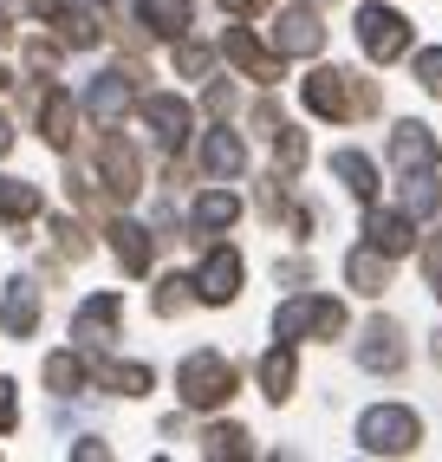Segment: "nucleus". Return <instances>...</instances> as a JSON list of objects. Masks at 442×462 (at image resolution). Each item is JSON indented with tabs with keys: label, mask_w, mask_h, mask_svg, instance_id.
Instances as JSON below:
<instances>
[{
	"label": "nucleus",
	"mask_w": 442,
	"mask_h": 462,
	"mask_svg": "<svg viewBox=\"0 0 442 462\" xmlns=\"http://www.w3.org/2000/svg\"><path fill=\"white\" fill-rule=\"evenodd\" d=\"M46 208V196H40V182H26V176H0V222H14V228H26L33 215Z\"/></svg>",
	"instance_id": "4be33fe9"
},
{
	"label": "nucleus",
	"mask_w": 442,
	"mask_h": 462,
	"mask_svg": "<svg viewBox=\"0 0 442 462\" xmlns=\"http://www.w3.org/2000/svg\"><path fill=\"white\" fill-rule=\"evenodd\" d=\"M98 182H105L111 202H137V189H143V163H137V150L124 143L117 131L98 137Z\"/></svg>",
	"instance_id": "423d86ee"
},
{
	"label": "nucleus",
	"mask_w": 442,
	"mask_h": 462,
	"mask_svg": "<svg viewBox=\"0 0 442 462\" xmlns=\"http://www.w3.org/2000/svg\"><path fill=\"white\" fill-rule=\"evenodd\" d=\"M91 378H98L105 391H117V397H143L156 384L150 365H117V358H91Z\"/></svg>",
	"instance_id": "393cba45"
},
{
	"label": "nucleus",
	"mask_w": 442,
	"mask_h": 462,
	"mask_svg": "<svg viewBox=\"0 0 442 462\" xmlns=\"http://www.w3.org/2000/svg\"><path fill=\"white\" fill-rule=\"evenodd\" d=\"M7 150H14V125L0 117V157H7Z\"/></svg>",
	"instance_id": "37998d69"
},
{
	"label": "nucleus",
	"mask_w": 442,
	"mask_h": 462,
	"mask_svg": "<svg viewBox=\"0 0 442 462\" xmlns=\"http://www.w3.org/2000/svg\"><path fill=\"white\" fill-rule=\"evenodd\" d=\"M202 170H208L215 182L241 176V170H247V143H241L235 131H208V137H202Z\"/></svg>",
	"instance_id": "412c9836"
},
{
	"label": "nucleus",
	"mask_w": 442,
	"mask_h": 462,
	"mask_svg": "<svg viewBox=\"0 0 442 462\" xmlns=\"http://www.w3.org/2000/svg\"><path fill=\"white\" fill-rule=\"evenodd\" d=\"M40 137H46L52 150H72V137H78V105H72L59 85L40 91Z\"/></svg>",
	"instance_id": "f3484780"
},
{
	"label": "nucleus",
	"mask_w": 442,
	"mask_h": 462,
	"mask_svg": "<svg viewBox=\"0 0 442 462\" xmlns=\"http://www.w3.org/2000/svg\"><path fill=\"white\" fill-rule=\"evenodd\" d=\"M26 72H33V79H52V72H59V46H52V40H26Z\"/></svg>",
	"instance_id": "c9c22d12"
},
{
	"label": "nucleus",
	"mask_w": 442,
	"mask_h": 462,
	"mask_svg": "<svg viewBox=\"0 0 442 462\" xmlns=\"http://www.w3.org/2000/svg\"><path fill=\"white\" fill-rule=\"evenodd\" d=\"M358 365H364V372H397V365H403V332L391 319H371L364 338H358Z\"/></svg>",
	"instance_id": "a211bd4d"
},
{
	"label": "nucleus",
	"mask_w": 442,
	"mask_h": 462,
	"mask_svg": "<svg viewBox=\"0 0 442 462\" xmlns=\"http://www.w3.org/2000/svg\"><path fill=\"white\" fill-rule=\"evenodd\" d=\"M345 332V306L338 300H319V293H293L273 306V338H338Z\"/></svg>",
	"instance_id": "7ed1b4c3"
},
{
	"label": "nucleus",
	"mask_w": 442,
	"mask_h": 462,
	"mask_svg": "<svg viewBox=\"0 0 442 462\" xmlns=\"http://www.w3.org/2000/svg\"><path fill=\"white\" fill-rule=\"evenodd\" d=\"M299 98H306L312 117L345 125V117H371L377 111V79H358V72H345V66H319V72L299 85Z\"/></svg>",
	"instance_id": "f257e3e1"
},
{
	"label": "nucleus",
	"mask_w": 442,
	"mask_h": 462,
	"mask_svg": "<svg viewBox=\"0 0 442 462\" xmlns=\"http://www.w3.org/2000/svg\"><path fill=\"white\" fill-rule=\"evenodd\" d=\"M7 85H14V72H7V66H0V91H7Z\"/></svg>",
	"instance_id": "a18cd8bd"
},
{
	"label": "nucleus",
	"mask_w": 442,
	"mask_h": 462,
	"mask_svg": "<svg viewBox=\"0 0 442 462\" xmlns=\"http://www.w3.org/2000/svg\"><path fill=\"white\" fill-rule=\"evenodd\" d=\"M417 85L429 91V98L442 105V46H429V52H417Z\"/></svg>",
	"instance_id": "f704fd0d"
},
{
	"label": "nucleus",
	"mask_w": 442,
	"mask_h": 462,
	"mask_svg": "<svg viewBox=\"0 0 442 462\" xmlns=\"http://www.w3.org/2000/svg\"><path fill=\"white\" fill-rule=\"evenodd\" d=\"M364 241L403 261L410 248H417V215H410V208H371L364 215Z\"/></svg>",
	"instance_id": "ddd939ff"
},
{
	"label": "nucleus",
	"mask_w": 442,
	"mask_h": 462,
	"mask_svg": "<svg viewBox=\"0 0 442 462\" xmlns=\"http://www.w3.org/2000/svg\"><path fill=\"white\" fill-rule=\"evenodd\" d=\"M176 397L189 411H221L235 397V365L221 358V352H189L176 365Z\"/></svg>",
	"instance_id": "f03ea898"
},
{
	"label": "nucleus",
	"mask_w": 442,
	"mask_h": 462,
	"mask_svg": "<svg viewBox=\"0 0 442 462\" xmlns=\"http://www.w3.org/2000/svg\"><path fill=\"white\" fill-rule=\"evenodd\" d=\"M273 46L287 52V59H312L326 46V26H319V7H312V0H299V7H287L273 20Z\"/></svg>",
	"instance_id": "f8f14e48"
},
{
	"label": "nucleus",
	"mask_w": 442,
	"mask_h": 462,
	"mask_svg": "<svg viewBox=\"0 0 442 462\" xmlns=\"http://www.w3.org/2000/svg\"><path fill=\"white\" fill-rule=\"evenodd\" d=\"M358 443H364V456H410L423 443V423H417V411H403V404H371L358 417Z\"/></svg>",
	"instance_id": "20e7f679"
},
{
	"label": "nucleus",
	"mask_w": 442,
	"mask_h": 462,
	"mask_svg": "<svg viewBox=\"0 0 442 462\" xmlns=\"http://www.w3.org/2000/svg\"><path fill=\"white\" fill-rule=\"evenodd\" d=\"M46 228H52V248H59V261H85V254H91V241H85V228L72 222V215H52Z\"/></svg>",
	"instance_id": "c756f323"
},
{
	"label": "nucleus",
	"mask_w": 442,
	"mask_h": 462,
	"mask_svg": "<svg viewBox=\"0 0 442 462\" xmlns=\"http://www.w3.org/2000/svg\"><path fill=\"white\" fill-rule=\"evenodd\" d=\"M241 254L235 248H208L202 254V267H196V300L202 306H228V300H241Z\"/></svg>",
	"instance_id": "1a4fd4ad"
},
{
	"label": "nucleus",
	"mask_w": 442,
	"mask_h": 462,
	"mask_svg": "<svg viewBox=\"0 0 442 462\" xmlns=\"http://www.w3.org/2000/svg\"><path fill=\"white\" fill-rule=\"evenodd\" d=\"M221 52H228V66L241 72V79H254V85H280V46H261L254 33H247V26H228V33H221Z\"/></svg>",
	"instance_id": "6e6552de"
},
{
	"label": "nucleus",
	"mask_w": 442,
	"mask_h": 462,
	"mask_svg": "<svg viewBox=\"0 0 442 462\" xmlns=\"http://www.w3.org/2000/svg\"><path fill=\"white\" fill-rule=\"evenodd\" d=\"M72 456H85V462H105V456H111V449H105V443H98V437H85V443H78V449H72Z\"/></svg>",
	"instance_id": "a19ab883"
},
{
	"label": "nucleus",
	"mask_w": 442,
	"mask_h": 462,
	"mask_svg": "<svg viewBox=\"0 0 442 462\" xmlns=\"http://www.w3.org/2000/svg\"><path fill=\"white\" fill-rule=\"evenodd\" d=\"M293 378H299V365H293V352H287V338H280V346L261 358V391L273 397V404H287V397H293Z\"/></svg>",
	"instance_id": "bb28decb"
},
{
	"label": "nucleus",
	"mask_w": 442,
	"mask_h": 462,
	"mask_svg": "<svg viewBox=\"0 0 442 462\" xmlns=\"http://www.w3.org/2000/svg\"><path fill=\"white\" fill-rule=\"evenodd\" d=\"M137 111H143V125H150V137L163 143L170 157H176V150L189 143V131H196V111H189V105L176 98V91H150V98H137Z\"/></svg>",
	"instance_id": "0eeeda50"
},
{
	"label": "nucleus",
	"mask_w": 442,
	"mask_h": 462,
	"mask_svg": "<svg viewBox=\"0 0 442 462\" xmlns=\"http://www.w3.org/2000/svg\"><path fill=\"white\" fill-rule=\"evenodd\" d=\"M358 46H364V59L371 66H391V59H403L410 52V20L403 14H391L384 0H371V7H358Z\"/></svg>",
	"instance_id": "39448f33"
},
{
	"label": "nucleus",
	"mask_w": 442,
	"mask_h": 462,
	"mask_svg": "<svg viewBox=\"0 0 442 462\" xmlns=\"http://www.w3.org/2000/svg\"><path fill=\"white\" fill-rule=\"evenodd\" d=\"M403 208L417 215V222H429V215L442 208V189H436V170H417V176H403Z\"/></svg>",
	"instance_id": "c85d7f7f"
},
{
	"label": "nucleus",
	"mask_w": 442,
	"mask_h": 462,
	"mask_svg": "<svg viewBox=\"0 0 442 462\" xmlns=\"http://www.w3.org/2000/svg\"><path fill=\"white\" fill-rule=\"evenodd\" d=\"M423 267H429V287L442 293V228H436V241H429V248H423Z\"/></svg>",
	"instance_id": "58836bf2"
},
{
	"label": "nucleus",
	"mask_w": 442,
	"mask_h": 462,
	"mask_svg": "<svg viewBox=\"0 0 442 462\" xmlns=\"http://www.w3.org/2000/svg\"><path fill=\"white\" fill-rule=\"evenodd\" d=\"M391 261H397V254H384V248H371V241H364V248L345 261V281H352V293L377 300V293L391 287Z\"/></svg>",
	"instance_id": "aec40b11"
},
{
	"label": "nucleus",
	"mask_w": 442,
	"mask_h": 462,
	"mask_svg": "<svg viewBox=\"0 0 442 462\" xmlns=\"http://www.w3.org/2000/svg\"><path fill=\"white\" fill-rule=\"evenodd\" d=\"M312 7H332V0H312Z\"/></svg>",
	"instance_id": "49530a36"
},
{
	"label": "nucleus",
	"mask_w": 442,
	"mask_h": 462,
	"mask_svg": "<svg viewBox=\"0 0 442 462\" xmlns=\"http://www.w3.org/2000/svg\"><path fill=\"white\" fill-rule=\"evenodd\" d=\"M202 456H247V430L241 423H215V430H202Z\"/></svg>",
	"instance_id": "2f4dec72"
},
{
	"label": "nucleus",
	"mask_w": 442,
	"mask_h": 462,
	"mask_svg": "<svg viewBox=\"0 0 442 462\" xmlns=\"http://www.w3.org/2000/svg\"><path fill=\"white\" fill-rule=\"evenodd\" d=\"M131 105H137V72H131V66L98 72V79H91V91H85V111L98 117L105 131H111V125H117V117L131 111Z\"/></svg>",
	"instance_id": "9b49d317"
},
{
	"label": "nucleus",
	"mask_w": 442,
	"mask_h": 462,
	"mask_svg": "<svg viewBox=\"0 0 442 462\" xmlns=\"http://www.w3.org/2000/svg\"><path fill=\"white\" fill-rule=\"evenodd\" d=\"M85 378H91V365H85L78 352H52V358H46V384H52L59 397H78Z\"/></svg>",
	"instance_id": "cd10ccee"
},
{
	"label": "nucleus",
	"mask_w": 442,
	"mask_h": 462,
	"mask_svg": "<svg viewBox=\"0 0 442 462\" xmlns=\"http://www.w3.org/2000/svg\"><path fill=\"white\" fill-rule=\"evenodd\" d=\"M208 59H215V52H208V46H196L189 33L176 40V72H182V79H202V72H208Z\"/></svg>",
	"instance_id": "72a5a7b5"
},
{
	"label": "nucleus",
	"mask_w": 442,
	"mask_h": 462,
	"mask_svg": "<svg viewBox=\"0 0 442 462\" xmlns=\"http://www.w3.org/2000/svg\"><path fill=\"white\" fill-rule=\"evenodd\" d=\"M332 170H338V182H345V189H352L358 202H377V163L364 157V150H338Z\"/></svg>",
	"instance_id": "a878e982"
},
{
	"label": "nucleus",
	"mask_w": 442,
	"mask_h": 462,
	"mask_svg": "<svg viewBox=\"0 0 442 462\" xmlns=\"http://www.w3.org/2000/svg\"><path fill=\"white\" fill-rule=\"evenodd\" d=\"M299 163H306V131L280 125V137H273V170H280V176H299Z\"/></svg>",
	"instance_id": "7c9ffc66"
},
{
	"label": "nucleus",
	"mask_w": 442,
	"mask_h": 462,
	"mask_svg": "<svg viewBox=\"0 0 442 462\" xmlns=\"http://www.w3.org/2000/svg\"><path fill=\"white\" fill-rule=\"evenodd\" d=\"M208 111L228 117V111H235V91H228V85H208Z\"/></svg>",
	"instance_id": "ea45409f"
},
{
	"label": "nucleus",
	"mask_w": 442,
	"mask_h": 462,
	"mask_svg": "<svg viewBox=\"0 0 442 462\" xmlns=\"http://www.w3.org/2000/svg\"><path fill=\"white\" fill-rule=\"evenodd\" d=\"M46 20H52V40H59V46H72V52H85V46H98V40H105V20L91 14V7H72V0H52Z\"/></svg>",
	"instance_id": "2eb2a0df"
},
{
	"label": "nucleus",
	"mask_w": 442,
	"mask_h": 462,
	"mask_svg": "<svg viewBox=\"0 0 442 462\" xmlns=\"http://www.w3.org/2000/svg\"><path fill=\"white\" fill-rule=\"evenodd\" d=\"M117 319H124V300H117V293H91L78 313H72V338H78V352H105L111 338H117Z\"/></svg>",
	"instance_id": "9d476101"
},
{
	"label": "nucleus",
	"mask_w": 442,
	"mask_h": 462,
	"mask_svg": "<svg viewBox=\"0 0 442 462\" xmlns=\"http://www.w3.org/2000/svg\"><path fill=\"white\" fill-rule=\"evenodd\" d=\"M267 0H221V14H261Z\"/></svg>",
	"instance_id": "79ce46f5"
},
{
	"label": "nucleus",
	"mask_w": 442,
	"mask_h": 462,
	"mask_svg": "<svg viewBox=\"0 0 442 462\" xmlns=\"http://www.w3.org/2000/svg\"><path fill=\"white\" fill-rule=\"evenodd\" d=\"M280 125H287V111H280L273 98H261V105H254V131H261V137H280Z\"/></svg>",
	"instance_id": "e433bc0d"
},
{
	"label": "nucleus",
	"mask_w": 442,
	"mask_h": 462,
	"mask_svg": "<svg viewBox=\"0 0 442 462\" xmlns=\"http://www.w3.org/2000/svg\"><path fill=\"white\" fill-rule=\"evenodd\" d=\"M20 423V397H14V378H0V437Z\"/></svg>",
	"instance_id": "4c0bfd02"
},
{
	"label": "nucleus",
	"mask_w": 442,
	"mask_h": 462,
	"mask_svg": "<svg viewBox=\"0 0 442 462\" xmlns=\"http://www.w3.org/2000/svg\"><path fill=\"white\" fill-rule=\"evenodd\" d=\"M105 235H111V254H117V267H124V273H150L156 241H150V228H143V222H124V215H117Z\"/></svg>",
	"instance_id": "6ab92c4d"
},
{
	"label": "nucleus",
	"mask_w": 442,
	"mask_h": 462,
	"mask_svg": "<svg viewBox=\"0 0 442 462\" xmlns=\"http://www.w3.org/2000/svg\"><path fill=\"white\" fill-rule=\"evenodd\" d=\"M391 163H397V176H417V170H436L442 163V150H436V131H423V125H403L391 131Z\"/></svg>",
	"instance_id": "4468645a"
},
{
	"label": "nucleus",
	"mask_w": 442,
	"mask_h": 462,
	"mask_svg": "<svg viewBox=\"0 0 442 462\" xmlns=\"http://www.w3.org/2000/svg\"><path fill=\"white\" fill-rule=\"evenodd\" d=\"M241 222V196L235 189H202L196 196V235H228Z\"/></svg>",
	"instance_id": "b1692460"
},
{
	"label": "nucleus",
	"mask_w": 442,
	"mask_h": 462,
	"mask_svg": "<svg viewBox=\"0 0 442 462\" xmlns=\"http://www.w3.org/2000/svg\"><path fill=\"white\" fill-rule=\"evenodd\" d=\"M189 300H196V281H182V273H170V281H156V313H163V319L189 313Z\"/></svg>",
	"instance_id": "473e14b6"
},
{
	"label": "nucleus",
	"mask_w": 442,
	"mask_h": 462,
	"mask_svg": "<svg viewBox=\"0 0 442 462\" xmlns=\"http://www.w3.org/2000/svg\"><path fill=\"white\" fill-rule=\"evenodd\" d=\"M0 332H7V338H33L40 332V287L33 281H7V300H0Z\"/></svg>",
	"instance_id": "dca6fc26"
},
{
	"label": "nucleus",
	"mask_w": 442,
	"mask_h": 462,
	"mask_svg": "<svg viewBox=\"0 0 442 462\" xmlns=\"http://www.w3.org/2000/svg\"><path fill=\"white\" fill-rule=\"evenodd\" d=\"M137 26L156 40H182L189 33V0H137Z\"/></svg>",
	"instance_id": "5701e85b"
},
{
	"label": "nucleus",
	"mask_w": 442,
	"mask_h": 462,
	"mask_svg": "<svg viewBox=\"0 0 442 462\" xmlns=\"http://www.w3.org/2000/svg\"><path fill=\"white\" fill-rule=\"evenodd\" d=\"M7 33H14V26H7V7H0V40H7Z\"/></svg>",
	"instance_id": "c03bdc74"
}]
</instances>
